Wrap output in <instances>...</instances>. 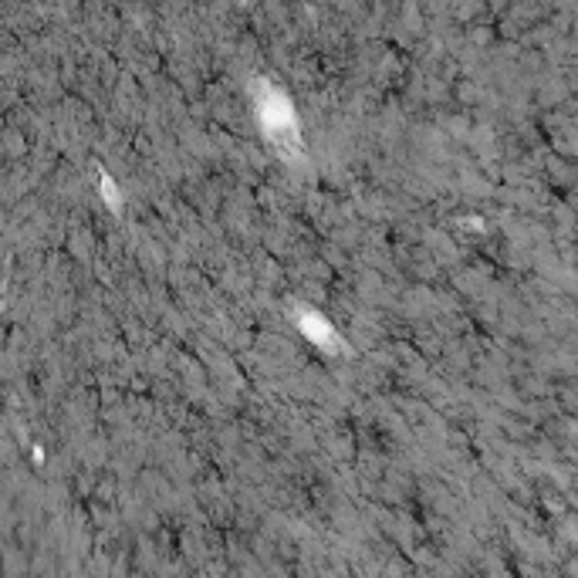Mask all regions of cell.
I'll list each match as a JSON object with an SVG mask.
<instances>
[{
	"label": "cell",
	"instance_id": "1",
	"mask_svg": "<svg viewBox=\"0 0 578 578\" xmlns=\"http://www.w3.org/2000/svg\"><path fill=\"white\" fill-rule=\"evenodd\" d=\"M271 102H274L271 108H278V102H281V95H278L274 88H271ZM281 122H291V108H288V105H281Z\"/></svg>",
	"mask_w": 578,
	"mask_h": 578
}]
</instances>
